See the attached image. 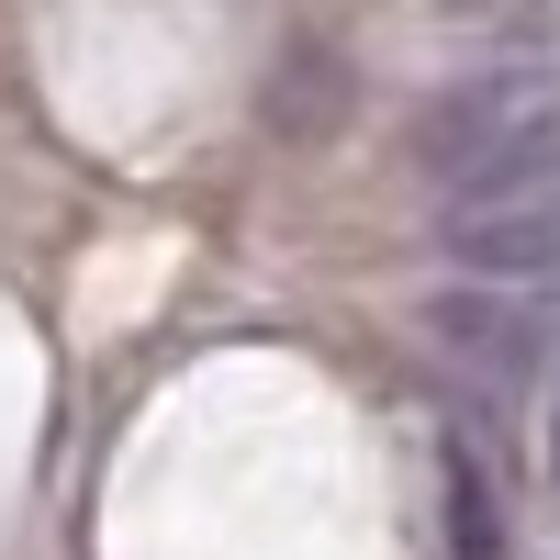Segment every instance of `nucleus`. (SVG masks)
Here are the masks:
<instances>
[{
	"label": "nucleus",
	"instance_id": "f257e3e1",
	"mask_svg": "<svg viewBox=\"0 0 560 560\" xmlns=\"http://www.w3.org/2000/svg\"><path fill=\"white\" fill-rule=\"evenodd\" d=\"M415 179L438 202L560 179V68H471L415 113Z\"/></svg>",
	"mask_w": 560,
	"mask_h": 560
},
{
	"label": "nucleus",
	"instance_id": "f03ea898",
	"mask_svg": "<svg viewBox=\"0 0 560 560\" xmlns=\"http://www.w3.org/2000/svg\"><path fill=\"white\" fill-rule=\"evenodd\" d=\"M427 348L459 359L482 393H516L560 348V314H549V292H516V280H459V292L427 303Z\"/></svg>",
	"mask_w": 560,
	"mask_h": 560
},
{
	"label": "nucleus",
	"instance_id": "7ed1b4c3",
	"mask_svg": "<svg viewBox=\"0 0 560 560\" xmlns=\"http://www.w3.org/2000/svg\"><path fill=\"white\" fill-rule=\"evenodd\" d=\"M448 258L471 280H516V292H549L560 280V179H527V191H482L438 213Z\"/></svg>",
	"mask_w": 560,
	"mask_h": 560
},
{
	"label": "nucleus",
	"instance_id": "20e7f679",
	"mask_svg": "<svg viewBox=\"0 0 560 560\" xmlns=\"http://www.w3.org/2000/svg\"><path fill=\"white\" fill-rule=\"evenodd\" d=\"M438 504H448V560H504L516 549L504 538V493H493L471 438H438Z\"/></svg>",
	"mask_w": 560,
	"mask_h": 560
},
{
	"label": "nucleus",
	"instance_id": "39448f33",
	"mask_svg": "<svg viewBox=\"0 0 560 560\" xmlns=\"http://www.w3.org/2000/svg\"><path fill=\"white\" fill-rule=\"evenodd\" d=\"M549 482H560V427H549Z\"/></svg>",
	"mask_w": 560,
	"mask_h": 560
}]
</instances>
